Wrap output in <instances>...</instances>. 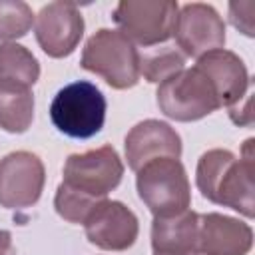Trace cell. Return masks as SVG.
Here are the masks:
<instances>
[{
    "instance_id": "11",
    "label": "cell",
    "mask_w": 255,
    "mask_h": 255,
    "mask_svg": "<svg viewBox=\"0 0 255 255\" xmlns=\"http://www.w3.org/2000/svg\"><path fill=\"white\" fill-rule=\"evenodd\" d=\"M84 229L88 241L98 249L126 251L137 239L139 221L126 203L102 199L86 217Z\"/></svg>"
},
{
    "instance_id": "22",
    "label": "cell",
    "mask_w": 255,
    "mask_h": 255,
    "mask_svg": "<svg viewBox=\"0 0 255 255\" xmlns=\"http://www.w3.org/2000/svg\"><path fill=\"white\" fill-rule=\"evenodd\" d=\"M0 255H16L14 243H12V235L6 229H0Z\"/></svg>"
},
{
    "instance_id": "12",
    "label": "cell",
    "mask_w": 255,
    "mask_h": 255,
    "mask_svg": "<svg viewBox=\"0 0 255 255\" xmlns=\"http://www.w3.org/2000/svg\"><path fill=\"white\" fill-rule=\"evenodd\" d=\"M124 147L128 165L133 171L157 157H181L179 133L167 122L161 120H143L135 124L128 131Z\"/></svg>"
},
{
    "instance_id": "9",
    "label": "cell",
    "mask_w": 255,
    "mask_h": 255,
    "mask_svg": "<svg viewBox=\"0 0 255 255\" xmlns=\"http://www.w3.org/2000/svg\"><path fill=\"white\" fill-rule=\"evenodd\" d=\"M173 38L183 56L197 60L225 46V22L211 4L189 2L177 12Z\"/></svg>"
},
{
    "instance_id": "13",
    "label": "cell",
    "mask_w": 255,
    "mask_h": 255,
    "mask_svg": "<svg viewBox=\"0 0 255 255\" xmlns=\"http://www.w3.org/2000/svg\"><path fill=\"white\" fill-rule=\"evenodd\" d=\"M253 247V229L249 223L209 211L199 215V255H247Z\"/></svg>"
},
{
    "instance_id": "3",
    "label": "cell",
    "mask_w": 255,
    "mask_h": 255,
    "mask_svg": "<svg viewBox=\"0 0 255 255\" xmlns=\"http://www.w3.org/2000/svg\"><path fill=\"white\" fill-rule=\"evenodd\" d=\"M135 173L137 195L153 217H169L189 209L191 185L179 159L157 157Z\"/></svg>"
},
{
    "instance_id": "2",
    "label": "cell",
    "mask_w": 255,
    "mask_h": 255,
    "mask_svg": "<svg viewBox=\"0 0 255 255\" xmlns=\"http://www.w3.org/2000/svg\"><path fill=\"white\" fill-rule=\"evenodd\" d=\"M80 66L114 90H129L139 82V52L120 30H96L84 46Z\"/></svg>"
},
{
    "instance_id": "19",
    "label": "cell",
    "mask_w": 255,
    "mask_h": 255,
    "mask_svg": "<svg viewBox=\"0 0 255 255\" xmlns=\"http://www.w3.org/2000/svg\"><path fill=\"white\" fill-rule=\"evenodd\" d=\"M34 24L32 8L22 0H0V40H18Z\"/></svg>"
},
{
    "instance_id": "21",
    "label": "cell",
    "mask_w": 255,
    "mask_h": 255,
    "mask_svg": "<svg viewBox=\"0 0 255 255\" xmlns=\"http://www.w3.org/2000/svg\"><path fill=\"white\" fill-rule=\"evenodd\" d=\"M251 104H253V96L247 94L241 102H237L235 106L229 108V118L233 124L237 126H253V110H251Z\"/></svg>"
},
{
    "instance_id": "16",
    "label": "cell",
    "mask_w": 255,
    "mask_h": 255,
    "mask_svg": "<svg viewBox=\"0 0 255 255\" xmlns=\"http://www.w3.org/2000/svg\"><path fill=\"white\" fill-rule=\"evenodd\" d=\"M34 120L32 88L0 82V128L8 133H24Z\"/></svg>"
},
{
    "instance_id": "5",
    "label": "cell",
    "mask_w": 255,
    "mask_h": 255,
    "mask_svg": "<svg viewBox=\"0 0 255 255\" xmlns=\"http://www.w3.org/2000/svg\"><path fill=\"white\" fill-rule=\"evenodd\" d=\"M159 112L175 122H197L221 108L211 80L197 68H183L157 86Z\"/></svg>"
},
{
    "instance_id": "4",
    "label": "cell",
    "mask_w": 255,
    "mask_h": 255,
    "mask_svg": "<svg viewBox=\"0 0 255 255\" xmlns=\"http://www.w3.org/2000/svg\"><path fill=\"white\" fill-rule=\"evenodd\" d=\"M106 108L102 90L92 82L78 80L58 90L50 104V120L60 133L74 139H88L104 128Z\"/></svg>"
},
{
    "instance_id": "17",
    "label": "cell",
    "mask_w": 255,
    "mask_h": 255,
    "mask_svg": "<svg viewBox=\"0 0 255 255\" xmlns=\"http://www.w3.org/2000/svg\"><path fill=\"white\" fill-rule=\"evenodd\" d=\"M40 80V62L22 44H0V82L32 88Z\"/></svg>"
},
{
    "instance_id": "18",
    "label": "cell",
    "mask_w": 255,
    "mask_h": 255,
    "mask_svg": "<svg viewBox=\"0 0 255 255\" xmlns=\"http://www.w3.org/2000/svg\"><path fill=\"white\" fill-rule=\"evenodd\" d=\"M185 68V56L171 46L157 48L153 52H145L143 56L139 54V76L151 84H161L169 76L181 72Z\"/></svg>"
},
{
    "instance_id": "15",
    "label": "cell",
    "mask_w": 255,
    "mask_h": 255,
    "mask_svg": "<svg viewBox=\"0 0 255 255\" xmlns=\"http://www.w3.org/2000/svg\"><path fill=\"white\" fill-rule=\"evenodd\" d=\"M199 213L185 209L169 217H153L151 249L153 255H199Z\"/></svg>"
},
{
    "instance_id": "10",
    "label": "cell",
    "mask_w": 255,
    "mask_h": 255,
    "mask_svg": "<svg viewBox=\"0 0 255 255\" xmlns=\"http://www.w3.org/2000/svg\"><path fill=\"white\" fill-rule=\"evenodd\" d=\"M84 16L74 2H50L34 16V34L50 58L70 56L84 36Z\"/></svg>"
},
{
    "instance_id": "7",
    "label": "cell",
    "mask_w": 255,
    "mask_h": 255,
    "mask_svg": "<svg viewBox=\"0 0 255 255\" xmlns=\"http://www.w3.org/2000/svg\"><path fill=\"white\" fill-rule=\"evenodd\" d=\"M179 4L173 0H122L114 8L120 32L139 46H157L173 36Z\"/></svg>"
},
{
    "instance_id": "8",
    "label": "cell",
    "mask_w": 255,
    "mask_h": 255,
    "mask_svg": "<svg viewBox=\"0 0 255 255\" xmlns=\"http://www.w3.org/2000/svg\"><path fill=\"white\" fill-rule=\"evenodd\" d=\"M44 183L46 169L36 153L18 149L0 159V207L26 209L36 205Z\"/></svg>"
},
{
    "instance_id": "1",
    "label": "cell",
    "mask_w": 255,
    "mask_h": 255,
    "mask_svg": "<svg viewBox=\"0 0 255 255\" xmlns=\"http://www.w3.org/2000/svg\"><path fill=\"white\" fill-rule=\"evenodd\" d=\"M255 139L243 143L241 155L215 147L205 151L195 167V185L201 195L217 205L229 207L247 219L255 217Z\"/></svg>"
},
{
    "instance_id": "14",
    "label": "cell",
    "mask_w": 255,
    "mask_h": 255,
    "mask_svg": "<svg viewBox=\"0 0 255 255\" xmlns=\"http://www.w3.org/2000/svg\"><path fill=\"white\" fill-rule=\"evenodd\" d=\"M195 66L211 80L221 108H231L247 96L249 72L245 62L231 50L219 48L197 58Z\"/></svg>"
},
{
    "instance_id": "20",
    "label": "cell",
    "mask_w": 255,
    "mask_h": 255,
    "mask_svg": "<svg viewBox=\"0 0 255 255\" xmlns=\"http://www.w3.org/2000/svg\"><path fill=\"white\" fill-rule=\"evenodd\" d=\"M253 10H255V4L253 2H231L229 4V20H231V24L241 34H245L247 38H253L255 36Z\"/></svg>"
},
{
    "instance_id": "6",
    "label": "cell",
    "mask_w": 255,
    "mask_h": 255,
    "mask_svg": "<svg viewBox=\"0 0 255 255\" xmlns=\"http://www.w3.org/2000/svg\"><path fill=\"white\" fill-rule=\"evenodd\" d=\"M62 183L90 199H108L124 177V163L120 153L112 145L88 149L84 153H72L64 161Z\"/></svg>"
}]
</instances>
